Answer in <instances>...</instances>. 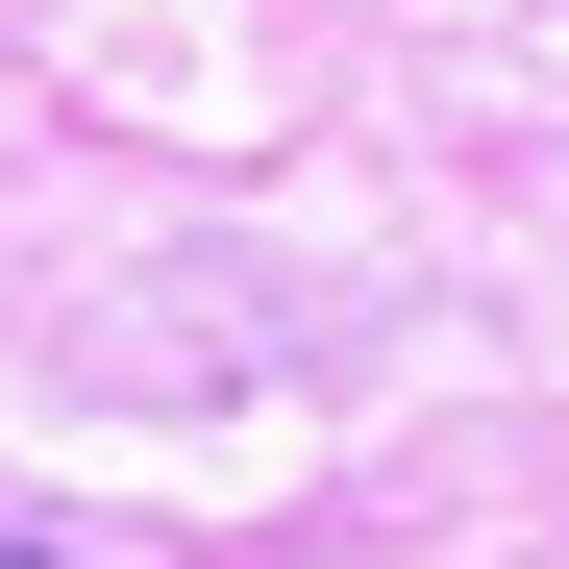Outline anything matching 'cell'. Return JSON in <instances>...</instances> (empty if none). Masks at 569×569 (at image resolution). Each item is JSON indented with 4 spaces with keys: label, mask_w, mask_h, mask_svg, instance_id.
Masks as SVG:
<instances>
[{
    "label": "cell",
    "mask_w": 569,
    "mask_h": 569,
    "mask_svg": "<svg viewBox=\"0 0 569 569\" xmlns=\"http://www.w3.org/2000/svg\"><path fill=\"white\" fill-rule=\"evenodd\" d=\"M0 569H50V545H0Z\"/></svg>",
    "instance_id": "cell-1"
}]
</instances>
